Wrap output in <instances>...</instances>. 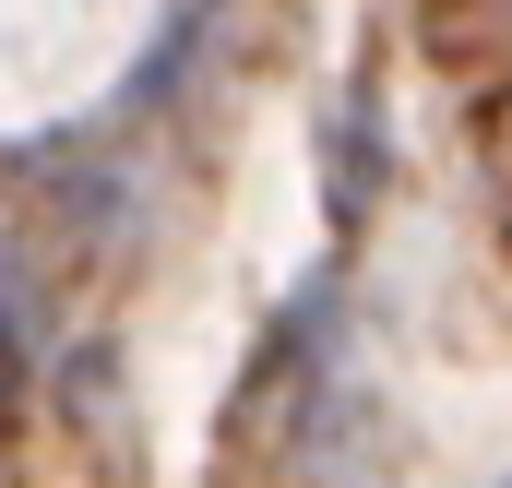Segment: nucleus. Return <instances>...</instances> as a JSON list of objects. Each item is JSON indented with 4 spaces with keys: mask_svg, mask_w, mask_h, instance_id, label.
<instances>
[{
    "mask_svg": "<svg viewBox=\"0 0 512 488\" xmlns=\"http://www.w3.org/2000/svg\"><path fill=\"white\" fill-rule=\"evenodd\" d=\"M501 488H512V477H501Z\"/></svg>",
    "mask_w": 512,
    "mask_h": 488,
    "instance_id": "obj_1",
    "label": "nucleus"
}]
</instances>
